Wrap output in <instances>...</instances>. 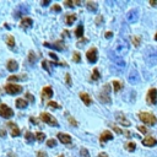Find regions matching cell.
<instances>
[{
	"mask_svg": "<svg viewBox=\"0 0 157 157\" xmlns=\"http://www.w3.org/2000/svg\"><path fill=\"white\" fill-rule=\"evenodd\" d=\"M144 59L148 66L157 65V47L147 45L146 49L144 50Z\"/></svg>",
	"mask_w": 157,
	"mask_h": 157,
	"instance_id": "obj_1",
	"label": "cell"
},
{
	"mask_svg": "<svg viewBox=\"0 0 157 157\" xmlns=\"http://www.w3.org/2000/svg\"><path fill=\"white\" fill-rule=\"evenodd\" d=\"M129 43H128V40L126 39H124V38H119V39H117V42H115V44H114V47H113V52L117 54V55H119V56H123V55H125L128 52H129Z\"/></svg>",
	"mask_w": 157,
	"mask_h": 157,
	"instance_id": "obj_2",
	"label": "cell"
},
{
	"mask_svg": "<svg viewBox=\"0 0 157 157\" xmlns=\"http://www.w3.org/2000/svg\"><path fill=\"white\" fill-rule=\"evenodd\" d=\"M109 92H110V85L107 83V85L103 86L102 91L99 92L98 99H99L102 103H104V104H110V103H112V99H110V97H109Z\"/></svg>",
	"mask_w": 157,
	"mask_h": 157,
	"instance_id": "obj_3",
	"label": "cell"
},
{
	"mask_svg": "<svg viewBox=\"0 0 157 157\" xmlns=\"http://www.w3.org/2000/svg\"><path fill=\"white\" fill-rule=\"evenodd\" d=\"M137 117H139V119H140L142 123H145V124H148V125H156V124H157V118H156L153 114H151V113L140 112V113L137 114Z\"/></svg>",
	"mask_w": 157,
	"mask_h": 157,
	"instance_id": "obj_4",
	"label": "cell"
},
{
	"mask_svg": "<svg viewBox=\"0 0 157 157\" xmlns=\"http://www.w3.org/2000/svg\"><path fill=\"white\" fill-rule=\"evenodd\" d=\"M108 55H109V58H110V60L118 66V67H120V69H124L125 67V65H126V63H125V60L121 58V56H119V55H117L114 52H109L108 53Z\"/></svg>",
	"mask_w": 157,
	"mask_h": 157,
	"instance_id": "obj_5",
	"label": "cell"
},
{
	"mask_svg": "<svg viewBox=\"0 0 157 157\" xmlns=\"http://www.w3.org/2000/svg\"><path fill=\"white\" fill-rule=\"evenodd\" d=\"M40 120L42 121H44L45 124H49V125H52V126H59V123H58V120L52 115V114H49V113H42L40 114Z\"/></svg>",
	"mask_w": 157,
	"mask_h": 157,
	"instance_id": "obj_6",
	"label": "cell"
},
{
	"mask_svg": "<svg viewBox=\"0 0 157 157\" xmlns=\"http://www.w3.org/2000/svg\"><path fill=\"white\" fill-rule=\"evenodd\" d=\"M4 88H5V92L9 93V94H18L23 90L20 85H15V83H7Z\"/></svg>",
	"mask_w": 157,
	"mask_h": 157,
	"instance_id": "obj_7",
	"label": "cell"
},
{
	"mask_svg": "<svg viewBox=\"0 0 157 157\" xmlns=\"http://www.w3.org/2000/svg\"><path fill=\"white\" fill-rule=\"evenodd\" d=\"M146 102L150 105H155L157 103V91H156V88L152 87V88L148 90V92L146 94Z\"/></svg>",
	"mask_w": 157,
	"mask_h": 157,
	"instance_id": "obj_8",
	"label": "cell"
},
{
	"mask_svg": "<svg viewBox=\"0 0 157 157\" xmlns=\"http://www.w3.org/2000/svg\"><path fill=\"white\" fill-rule=\"evenodd\" d=\"M128 81H129V83H131V85H137V83L141 81V77H140V75H139V72H137L136 69H131V70H130L129 76H128Z\"/></svg>",
	"mask_w": 157,
	"mask_h": 157,
	"instance_id": "obj_9",
	"label": "cell"
},
{
	"mask_svg": "<svg viewBox=\"0 0 157 157\" xmlns=\"http://www.w3.org/2000/svg\"><path fill=\"white\" fill-rule=\"evenodd\" d=\"M13 115V110L7 107L6 104H0V117L7 119V118H11Z\"/></svg>",
	"mask_w": 157,
	"mask_h": 157,
	"instance_id": "obj_10",
	"label": "cell"
},
{
	"mask_svg": "<svg viewBox=\"0 0 157 157\" xmlns=\"http://www.w3.org/2000/svg\"><path fill=\"white\" fill-rule=\"evenodd\" d=\"M86 58H87V61L91 63V64H94L98 59V55H97V49L93 47L91 49H88V52L86 53Z\"/></svg>",
	"mask_w": 157,
	"mask_h": 157,
	"instance_id": "obj_11",
	"label": "cell"
},
{
	"mask_svg": "<svg viewBox=\"0 0 157 157\" xmlns=\"http://www.w3.org/2000/svg\"><path fill=\"white\" fill-rule=\"evenodd\" d=\"M28 11H29V7H28L27 5H20V6L15 10L13 16H15L16 18H18V17H21V16H23V15L28 13Z\"/></svg>",
	"mask_w": 157,
	"mask_h": 157,
	"instance_id": "obj_12",
	"label": "cell"
},
{
	"mask_svg": "<svg viewBox=\"0 0 157 157\" xmlns=\"http://www.w3.org/2000/svg\"><path fill=\"white\" fill-rule=\"evenodd\" d=\"M126 20L130 22V23H134L139 20V10L137 9H132L130 10L128 13H126Z\"/></svg>",
	"mask_w": 157,
	"mask_h": 157,
	"instance_id": "obj_13",
	"label": "cell"
},
{
	"mask_svg": "<svg viewBox=\"0 0 157 157\" xmlns=\"http://www.w3.org/2000/svg\"><path fill=\"white\" fill-rule=\"evenodd\" d=\"M44 45H45V47H49V48H52V49H55V50H64V49H65V44H64L63 40H58V42H55L54 44H50V43L45 42Z\"/></svg>",
	"mask_w": 157,
	"mask_h": 157,
	"instance_id": "obj_14",
	"label": "cell"
},
{
	"mask_svg": "<svg viewBox=\"0 0 157 157\" xmlns=\"http://www.w3.org/2000/svg\"><path fill=\"white\" fill-rule=\"evenodd\" d=\"M7 126L10 128V132H11V136H12V137H16V136L20 135V128H18L15 123L9 121V123H7Z\"/></svg>",
	"mask_w": 157,
	"mask_h": 157,
	"instance_id": "obj_15",
	"label": "cell"
},
{
	"mask_svg": "<svg viewBox=\"0 0 157 157\" xmlns=\"http://www.w3.org/2000/svg\"><path fill=\"white\" fill-rule=\"evenodd\" d=\"M142 145L146 146V147H153V146L157 145V140L155 137H152V136H147V137H145L142 140Z\"/></svg>",
	"mask_w": 157,
	"mask_h": 157,
	"instance_id": "obj_16",
	"label": "cell"
},
{
	"mask_svg": "<svg viewBox=\"0 0 157 157\" xmlns=\"http://www.w3.org/2000/svg\"><path fill=\"white\" fill-rule=\"evenodd\" d=\"M32 25H33V21H32L31 17H25L20 22V27L23 28V29H28L29 27H32Z\"/></svg>",
	"mask_w": 157,
	"mask_h": 157,
	"instance_id": "obj_17",
	"label": "cell"
},
{
	"mask_svg": "<svg viewBox=\"0 0 157 157\" xmlns=\"http://www.w3.org/2000/svg\"><path fill=\"white\" fill-rule=\"evenodd\" d=\"M52 96H53V90H52V87H49V86L43 87V90H42V99L45 101V99H48V98H52Z\"/></svg>",
	"mask_w": 157,
	"mask_h": 157,
	"instance_id": "obj_18",
	"label": "cell"
},
{
	"mask_svg": "<svg viewBox=\"0 0 157 157\" xmlns=\"http://www.w3.org/2000/svg\"><path fill=\"white\" fill-rule=\"evenodd\" d=\"M115 117H117V120H118L119 124H121L123 126H130V121L125 118L124 114H121V113H117Z\"/></svg>",
	"mask_w": 157,
	"mask_h": 157,
	"instance_id": "obj_19",
	"label": "cell"
},
{
	"mask_svg": "<svg viewBox=\"0 0 157 157\" xmlns=\"http://www.w3.org/2000/svg\"><path fill=\"white\" fill-rule=\"evenodd\" d=\"M109 140H113V134H112L110 131H108V130L103 131V132L101 134V136H99V141H101L102 144H104L105 141H109Z\"/></svg>",
	"mask_w": 157,
	"mask_h": 157,
	"instance_id": "obj_20",
	"label": "cell"
},
{
	"mask_svg": "<svg viewBox=\"0 0 157 157\" xmlns=\"http://www.w3.org/2000/svg\"><path fill=\"white\" fill-rule=\"evenodd\" d=\"M56 137L59 139V141L61 142V144H70L71 142V136L70 135H67V134H64V132H59L58 135H56Z\"/></svg>",
	"mask_w": 157,
	"mask_h": 157,
	"instance_id": "obj_21",
	"label": "cell"
},
{
	"mask_svg": "<svg viewBox=\"0 0 157 157\" xmlns=\"http://www.w3.org/2000/svg\"><path fill=\"white\" fill-rule=\"evenodd\" d=\"M6 67H7L9 71H16V70L18 69V64H17L16 60L10 59V60L7 61V64H6Z\"/></svg>",
	"mask_w": 157,
	"mask_h": 157,
	"instance_id": "obj_22",
	"label": "cell"
},
{
	"mask_svg": "<svg viewBox=\"0 0 157 157\" xmlns=\"http://www.w3.org/2000/svg\"><path fill=\"white\" fill-rule=\"evenodd\" d=\"M80 98L82 99V102L86 104V105H90L91 103H92V99H91V97L86 93V92H81L80 93Z\"/></svg>",
	"mask_w": 157,
	"mask_h": 157,
	"instance_id": "obj_23",
	"label": "cell"
},
{
	"mask_svg": "<svg viewBox=\"0 0 157 157\" xmlns=\"http://www.w3.org/2000/svg\"><path fill=\"white\" fill-rule=\"evenodd\" d=\"M86 7H87L91 12H96V11L98 10V4L94 2V1H88V2L86 4Z\"/></svg>",
	"mask_w": 157,
	"mask_h": 157,
	"instance_id": "obj_24",
	"label": "cell"
},
{
	"mask_svg": "<svg viewBox=\"0 0 157 157\" xmlns=\"http://www.w3.org/2000/svg\"><path fill=\"white\" fill-rule=\"evenodd\" d=\"M27 80V75H13L9 77V81H26Z\"/></svg>",
	"mask_w": 157,
	"mask_h": 157,
	"instance_id": "obj_25",
	"label": "cell"
},
{
	"mask_svg": "<svg viewBox=\"0 0 157 157\" xmlns=\"http://www.w3.org/2000/svg\"><path fill=\"white\" fill-rule=\"evenodd\" d=\"M15 104H16L17 108H20V109H25V108L27 107V101H25L23 98H18V99H16Z\"/></svg>",
	"mask_w": 157,
	"mask_h": 157,
	"instance_id": "obj_26",
	"label": "cell"
},
{
	"mask_svg": "<svg viewBox=\"0 0 157 157\" xmlns=\"http://www.w3.org/2000/svg\"><path fill=\"white\" fill-rule=\"evenodd\" d=\"M77 18V16L75 15V13H71V15H67L66 17H65V23L66 25H69V26H71L74 22H75V20Z\"/></svg>",
	"mask_w": 157,
	"mask_h": 157,
	"instance_id": "obj_27",
	"label": "cell"
},
{
	"mask_svg": "<svg viewBox=\"0 0 157 157\" xmlns=\"http://www.w3.org/2000/svg\"><path fill=\"white\" fill-rule=\"evenodd\" d=\"M28 61H29V64H32V65L37 63V55L34 54L33 50H29V52H28Z\"/></svg>",
	"mask_w": 157,
	"mask_h": 157,
	"instance_id": "obj_28",
	"label": "cell"
},
{
	"mask_svg": "<svg viewBox=\"0 0 157 157\" xmlns=\"http://www.w3.org/2000/svg\"><path fill=\"white\" fill-rule=\"evenodd\" d=\"M82 34H83V26H82V25H78V27L75 29V36H76L77 38H81Z\"/></svg>",
	"mask_w": 157,
	"mask_h": 157,
	"instance_id": "obj_29",
	"label": "cell"
},
{
	"mask_svg": "<svg viewBox=\"0 0 157 157\" xmlns=\"http://www.w3.org/2000/svg\"><path fill=\"white\" fill-rule=\"evenodd\" d=\"M6 44L11 48H15V38L12 36H6Z\"/></svg>",
	"mask_w": 157,
	"mask_h": 157,
	"instance_id": "obj_30",
	"label": "cell"
},
{
	"mask_svg": "<svg viewBox=\"0 0 157 157\" xmlns=\"http://www.w3.org/2000/svg\"><path fill=\"white\" fill-rule=\"evenodd\" d=\"M25 139H26V141H28V142H33V141L36 140V137L33 136V134H32L31 131H26V134H25Z\"/></svg>",
	"mask_w": 157,
	"mask_h": 157,
	"instance_id": "obj_31",
	"label": "cell"
},
{
	"mask_svg": "<svg viewBox=\"0 0 157 157\" xmlns=\"http://www.w3.org/2000/svg\"><path fill=\"white\" fill-rule=\"evenodd\" d=\"M125 148H126V151H129V152H134L135 148H136V144H135V142H128V144L125 145Z\"/></svg>",
	"mask_w": 157,
	"mask_h": 157,
	"instance_id": "obj_32",
	"label": "cell"
},
{
	"mask_svg": "<svg viewBox=\"0 0 157 157\" xmlns=\"http://www.w3.org/2000/svg\"><path fill=\"white\" fill-rule=\"evenodd\" d=\"M99 77H101V75H99V71H98V69H93V72H92V76H91V78H92L93 81H98V80H99Z\"/></svg>",
	"mask_w": 157,
	"mask_h": 157,
	"instance_id": "obj_33",
	"label": "cell"
},
{
	"mask_svg": "<svg viewBox=\"0 0 157 157\" xmlns=\"http://www.w3.org/2000/svg\"><path fill=\"white\" fill-rule=\"evenodd\" d=\"M113 87H114V91L118 92V91H120V90L123 88V83L115 80V81H113Z\"/></svg>",
	"mask_w": 157,
	"mask_h": 157,
	"instance_id": "obj_34",
	"label": "cell"
},
{
	"mask_svg": "<svg viewBox=\"0 0 157 157\" xmlns=\"http://www.w3.org/2000/svg\"><path fill=\"white\" fill-rule=\"evenodd\" d=\"M36 140H37V141H39V142H43V141L45 140V134H44V132H39V131H38V132L36 134Z\"/></svg>",
	"mask_w": 157,
	"mask_h": 157,
	"instance_id": "obj_35",
	"label": "cell"
},
{
	"mask_svg": "<svg viewBox=\"0 0 157 157\" xmlns=\"http://www.w3.org/2000/svg\"><path fill=\"white\" fill-rule=\"evenodd\" d=\"M80 156H81V157H90L88 150H87V148H85V147H82V148L80 150Z\"/></svg>",
	"mask_w": 157,
	"mask_h": 157,
	"instance_id": "obj_36",
	"label": "cell"
},
{
	"mask_svg": "<svg viewBox=\"0 0 157 157\" xmlns=\"http://www.w3.org/2000/svg\"><path fill=\"white\" fill-rule=\"evenodd\" d=\"M72 59H74L75 63H80V61H81V55H80V53L75 52V53L72 54Z\"/></svg>",
	"mask_w": 157,
	"mask_h": 157,
	"instance_id": "obj_37",
	"label": "cell"
},
{
	"mask_svg": "<svg viewBox=\"0 0 157 157\" xmlns=\"http://www.w3.org/2000/svg\"><path fill=\"white\" fill-rule=\"evenodd\" d=\"M48 105H49L50 108H53V109H58V108H60V104L56 103V102H54V101H49Z\"/></svg>",
	"mask_w": 157,
	"mask_h": 157,
	"instance_id": "obj_38",
	"label": "cell"
},
{
	"mask_svg": "<svg viewBox=\"0 0 157 157\" xmlns=\"http://www.w3.org/2000/svg\"><path fill=\"white\" fill-rule=\"evenodd\" d=\"M55 145H56V141H55L54 139H50V140L47 141V146H48V147H54Z\"/></svg>",
	"mask_w": 157,
	"mask_h": 157,
	"instance_id": "obj_39",
	"label": "cell"
},
{
	"mask_svg": "<svg viewBox=\"0 0 157 157\" xmlns=\"http://www.w3.org/2000/svg\"><path fill=\"white\" fill-rule=\"evenodd\" d=\"M132 42H134L135 47H139L140 45V37H132Z\"/></svg>",
	"mask_w": 157,
	"mask_h": 157,
	"instance_id": "obj_40",
	"label": "cell"
},
{
	"mask_svg": "<svg viewBox=\"0 0 157 157\" xmlns=\"http://www.w3.org/2000/svg\"><path fill=\"white\" fill-rule=\"evenodd\" d=\"M52 10L54 11V12H60L61 11V7H60V5H58V4H55L53 7H52Z\"/></svg>",
	"mask_w": 157,
	"mask_h": 157,
	"instance_id": "obj_41",
	"label": "cell"
},
{
	"mask_svg": "<svg viewBox=\"0 0 157 157\" xmlns=\"http://www.w3.org/2000/svg\"><path fill=\"white\" fill-rule=\"evenodd\" d=\"M26 98H27L29 102H32V103L34 102V97H33V94H31L29 92H27V93H26Z\"/></svg>",
	"mask_w": 157,
	"mask_h": 157,
	"instance_id": "obj_42",
	"label": "cell"
},
{
	"mask_svg": "<svg viewBox=\"0 0 157 157\" xmlns=\"http://www.w3.org/2000/svg\"><path fill=\"white\" fill-rule=\"evenodd\" d=\"M42 65H43V67H44L47 71H49V70H50V65L48 64V61H47V60H44V61L42 63Z\"/></svg>",
	"mask_w": 157,
	"mask_h": 157,
	"instance_id": "obj_43",
	"label": "cell"
},
{
	"mask_svg": "<svg viewBox=\"0 0 157 157\" xmlns=\"http://www.w3.org/2000/svg\"><path fill=\"white\" fill-rule=\"evenodd\" d=\"M69 121H70V124L71 125H74V126H77V121L72 118V117H69Z\"/></svg>",
	"mask_w": 157,
	"mask_h": 157,
	"instance_id": "obj_44",
	"label": "cell"
},
{
	"mask_svg": "<svg viewBox=\"0 0 157 157\" xmlns=\"http://www.w3.org/2000/svg\"><path fill=\"white\" fill-rule=\"evenodd\" d=\"M65 78H66V85H67V86H71V77H70L69 74H66Z\"/></svg>",
	"mask_w": 157,
	"mask_h": 157,
	"instance_id": "obj_45",
	"label": "cell"
},
{
	"mask_svg": "<svg viewBox=\"0 0 157 157\" xmlns=\"http://www.w3.org/2000/svg\"><path fill=\"white\" fill-rule=\"evenodd\" d=\"M112 128H113V130H114L117 134H121V132H123V130H121V129H119V128H118V126H115V125H112Z\"/></svg>",
	"mask_w": 157,
	"mask_h": 157,
	"instance_id": "obj_46",
	"label": "cell"
},
{
	"mask_svg": "<svg viewBox=\"0 0 157 157\" xmlns=\"http://www.w3.org/2000/svg\"><path fill=\"white\" fill-rule=\"evenodd\" d=\"M137 130H139V131H141L142 134H146V132H147V129H146L145 126H141V125H140V126H137Z\"/></svg>",
	"mask_w": 157,
	"mask_h": 157,
	"instance_id": "obj_47",
	"label": "cell"
},
{
	"mask_svg": "<svg viewBox=\"0 0 157 157\" xmlns=\"http://www.w3.org/2000/svg\"><path fill=\"white\" fill-rule=\"evenodd\" d=\"M37 157H48V156L44 151H39V152H37Z\"/></svg>",
	"mask_w": 157,
	"mask_h": 157,
	"instance_id": "obj_48",
	"label": "cell"
},
{
	"mask_svg": "<svg viewBox=\"0 0 157 157\" xmlns=\"http://www.w3.org/2000/svg\"><path fill=\"white\" fill-rule=\"evenodd\" d=\"M64 5H65L66 7H72V6H74V2H72V1H65Z\"/></svg>",
	"mask_w": 157,
	"mask_h": 157,
	"instance_id": "obj_49",
	"label": "cell"
},
{
	"mask_svg": "<svg viewBox=\"0 0 157 157\" xmlns=\"http://www.w3.org/2000/svg\"><path fill=\"white\" fill-rule=\"evenodd\" d=\"M102 22H103V17H102V16H98V17L96 18V23H97V25H101Z\"/></svg>",
	"mask_w": 157,
	"mask_h": 157,
	"instance_id": "obj_50",
	"label": "cell"
},
{
	"mask_svg": "<svg viewBox=\"0 0 157 157\" xmlns=\"http://www.w3.org/2000/svg\"><path fill=\"white\" fill-rule=\"evenodd\" d=\"M0 136H1V137H5V136H6V131H5L4 129H1V128H0Z\"/></svg>",
	"mask_w": 157,
	"mask_h": 157,
	"instance_id": "obj_51",
	"label": "cell"
},
{
	"mask_svg": "<svg viewBox=\"0 0 157 157\" xmlns=\"http://www.w3.org/2000/svg\"><path fill=\"white\" fill-rule=\"evenodd\" d=\"M50 4V0H44V1H42V6H48Z\"/></svg>",
	"mask_w": 157,
	"mask_h": 157,
	"instance_id": "obj_52",
	"label": "cell"
},
{
	"mask_svg": "<svg viewBox=\"0 0 157 157\" xmlns=\"http://www.w3.org/2000/svg\"><path fill=\"white\" fill-rule=\"evenodd\" d=\"M104 36H105V38H112V37H113V33H112V32H107Z\"/></svg>",
	"mask_w": 157,
	"mask_h": 157,
	"instance_id": "obj_53",
	"label": "cell"
},
{
	"mask_svg": "<svg viewBox=\"0 0 157 157\" xmlns=\"http://www.w3.org/2000/svg\"><path fill=\"white\" fill-rule=\"evenodd\" d=\"M150 5H151V6H157V1H156V0H151V1H150Z\"/></svg>",
	"mask_w": 157,
	"mask_h": 157,
	"instance_id": "obj_54",
	"label": "cell"
},
{
	"mask_svg": "<svg viewBox=\"0 0 157 157\" xmlns=\"http://www.w3.org/2000/svg\"><path fill=\"white\" fill-rule=\"evenodd\" d=\"M49 56H52L54 60H58V58H56V55H55L54 53H49Z\"/></svg>",
	"mask_w": 157,
	"mask_h": 157,
	"instance_id": "obj_55",
	"label": "cell"
},
{
	"mask_svg": "<svg viewBox=\"0 0 157 157\" xmlns=\"http://www.w3.org/2000/svg\"><path fill=\"white\" fill-rule=\"evenodd\" d=\"M98 157H108V155H107V153H104V152H101V153L98 155Z\"/></svg>",
	"mask_w": 157,
	"mask_h": 157,
	"instance_id": "obj_56",
	"label": "cell"
},
{
	"mask_svg": "<svg viewBox=\"0 0 157 157\" xmlns=\"http://www.w3.org/2000/svg\"><path fill=\"white\" fill-rule=\"evenodd\" d=\"M31 121H32V123H34V124H36V123H37V120H36V119H34V118H31Z\"/></svg>",
	"mask_w": 157,
	"mask_h": 157,
	"instance_id": "obj_57",
	"label": "cell"
},
{
	"mask_svg": "<svg viewBox=\"0 0 157 157\" xmlns=\"http://www.w3.org/2000/svg\"><path fill=\"white\" fill-rule=\"evenodd\" d=\"M155 39H156V40H157V33H156V34H155Z\"/></svg>",
	"mask_w": 157,
	"mask_h": 157,
	"instance_id": "obj_58",
	"label": "cell"
},
{
	"mask_svg": "<svg viewBox=\"0 0 157 157\" xmlns=\"http://www.w3.org/2000/svg\"><path fill=\"white\" fill-rule=\"evenodd\" d=\"M58 157H64V156H58Z\"/></svg>",
	"mask_w": 157,
	"mask_h": 157,
	"instance_id": "obj_59",
	"label": "cell"
}]
</instances>
